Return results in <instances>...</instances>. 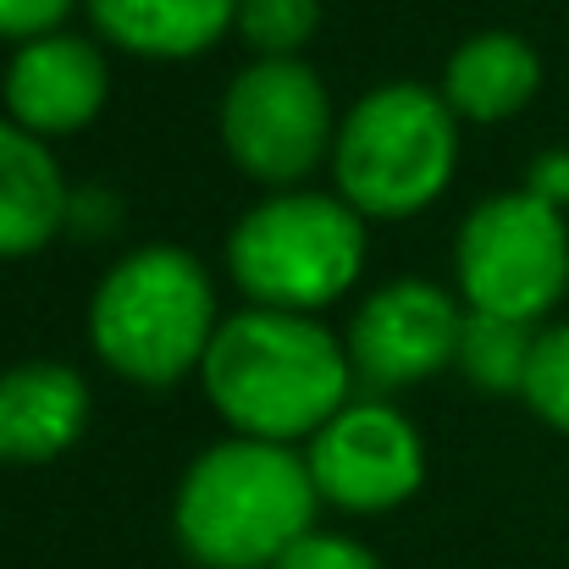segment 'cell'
<instances>
[{"label":"cell","instance_id":"1","mask_svg":"<svg viewBox=\"0 0 569 569\" xmlns=\"http://www.w3.org/2000/svg\"><path fill=\"white\" fill-rule=\"evenodd\" d=\"M199 377L227 426L254 442H293L349 403L355 366L321 321L254 305L216 327Z\"/></svg>","mask_w":569,"mask_h":569},{"label":"cell","instance_id":"2","mask_svg":"<svg viewBox=\"0 0 569 569\" xmlns=\"http://www.w3.org/2000/svg\"><path fill=\"white\" fill-rule=\"evenodd\" d=\"M316 476L282 442H216L178 487V542L204 569H271L316 520Z\"/></svg>","mask_w":569,"mask_h":569},{"label":"cell","instance_id":"3","mask_svg":"<svg viewBox=\"0 0 569 569\" xmlns=\"http://www.w3.org/2000/svg\"><path fill=\"white\" fill-rule=\"evenodd\" d=\"M216 327V288L204 266L172 243L117 260L89 305L94 355L139 387H172L199 371Z\"/></svg>","mask_w":569,"mask_h":569},{"label":"cell","instance_id":"4","mask_svg":"<svg viewBox=\"0 0 569 569\" xmlns=\"http://www.w3.org/2000/svg\"><path fill=\"white\" fill-rule=\"evenodd\" d=\"M227 266L254 305L310 316L355 288L366 266V216L327 193H271L232 227Z\"/></svg>","mask_w":569,"mask_h":569},{"label":"cell","instance_id":"5","mask_svg":"<svg viewBox=\"0 0 569 569\" xmlns=\"http://www.w3.org/2000/svg\"><path fill=\"white\" fill-rule=\"evenodd\" d=\"M332 161L338 189L360 216H415L459 167L453 106L420 83H387L349 111Z\"/></svg>","mask_w":569,"mask_h":569},{"label":"cell","instance_id":"6","mask_svg":"<svg viewBox=\"0 0 569 569\" xmlns=\"http://www.w3.org/2000/svg\"><path fill=\"white\" fill-rule=\"evenodd\" d=\"M459 288L481 316L537 321L569 288V232L559 204L537 193H498L470 210L459 232Z\"/></svg>","mask_w":569,"mask_h":569},{"label":"cell","instance_id":"7","mask_svg":"<svg viewBox=\"0 0 569 569\" xmlns=\"http://www.w3.org/2000/svg\"><path fill=\"white\" fill-rule=\"evenodd\" d=\"M221 144L254 183H299L332 139L327 83L305 61H254L221 94Z\"/></svg>","mask_w":569,"mask_h":569},{"label":"cell","instance_id":"8","mask_svg":"<svg viewBox=\"0 0 569 569\" xmlns=\"http://www.w3.org/2000/svg\"><path fill=\"white\" fill-rule=\"evenodd\" d=\"M305 465L316 476V492L355 515L398 509L403 498L420 492L426 476L420 431L387 403H343L310 437Z\"/></svg>","mask_w":569,"mask_h":569},{"label":"cell","instance_id":"9","mask_svg":"<svg viewBox=\"0 0 569 569\" xmlns=\"http://www.w3.org/2000/svg\"><path fill=\"white\" fill-rule=\"evenodd\" d=\"M465 316L437 282H387L349 327V366L377 387H409L459 360Z\"/></svg>","mask_w":569,"mask_h":569},{"label":"cell","instance_id":"10","mask_svg":"<svg viewBox=\"0 0 569 569\" xmlns=\"http://www.w3.org/2000/svg\"><path fill=\"white\" fill-rule=\"evenodd\" d=\"M106 106V61L78 33L28 39L6 67V111L33 139L78 133Z\"/></svg>","mask_w":569,"mask_h":569},{"label":"cell","instance_id":"11","mask_svg":"<svg viewBox=\"0 0 569 569\" xmlns=\"http://www.w3.org/2000/svg\"><path fill=\"white\" fill-rule=\"evenodd\" d=\"M89 431V387L72 366L33 360L0 377V459L44 465Z\"/></svg>","mask_w":569,"mask_h":569},{"label":"cell","instance_id":"12","mask_svg":"<svg viewBox=\"0 0 569 569\" xmlns=\"http://www.w3.org/2000/svg\"><path fill=\"white\" fill-rule=\"evenodd\" d=\"M67 178L44 139L0 117V260L44 249L67 227Z\"/></svg>","mask_w":569,"mask_h":569},{"label":"cell","instance_id":"13","mask_svg":"<svg viewBox=\"0 0 569 569\" xmlns=\"http://www.w3.org/2000/svg\"><path fill=\"white\" fill-rule=\"evenodd\" d=\"M89 11L117 50L150 61H189L232 28L238 0H89Z\"/></svg>","mask_w":569,"mask_h":569},{"label":"cell","instance_id":"14","mask_svg":"<svg viewBox=\"0 0 569 569\" xmlns=\"http://www.w3.org/2000/svg\"><path fill=\"white\" fill-rule=\"evenodd\" d=\"M542 83V61L520 33H476L453 50L442 72V100L470 122H503L531 106Z\"/></svg>","mask_w":569,"mask_h":569},{"label":"cell","instance_id":"15","mask_svg":"<svg viewBox=\"0 0 569 569\" xmlns=\"http://www.w3.org/2000/svg\"><path fill=\"white\" fill-rule=\"evenodd\" d=\"M531 355H537L531 321L481 316V310L465 316V332H459V366H465V377L476 381V387H487V392H526Z\"/></svg>","mask_w":569,"mask_h":569},{"label":"cell","instance_id":"16","mask_svg":"<svg viewBox=\"0 0 569 569\" xmlns=\"http://www.w3.org/2000/svg\"><path fill=\"white\" fill-rule=\"evenodd\" d=\"M321 28V0H238V33L260 50V61H293Z\"/></svg>","mask_w":569,"mask_h":569},{"label":"cell","instance_id":"17","mask_svg":"<svg viewBox=\"0 0 569 569\" xmlns=\"http://www.w3.org/2000/svg\"><path fill=\"white\" fill-rule=\"evenodd\" d=\"M548 426H559L569 437V327H553L537 338V355H531V377L520 392Z\"/></svg>","mask_w":569,"mask_h":569},{"label":"cell","instance_id":"18","mask_svg":"<svg viewBox=\"0 0 569 569\" xmlns=\"http://www.w3.org/2000/svg\"><path fill=\"white\" fill-rule=\"evenodd\" d=\"M271 569H381V565L371 548H360V542H349V537L310 531V537H299Z\"/></svg>","mask_w":569,"mask_h":569},{"label":"cell","instance_id":"19","mask_svg":"<svg viewBox=\"0 0 569 569\" xmlns=\"http://www.w3.org/2000/svg\"><path fill=\"white\" fill-rule=\"evenodd\" d=\"M72 0H0V39H44L61 28Z\"/></svg>","mask_w":569,"mask_h":569},{"label":"cell","instance_id":"20","mask_svg":"<svg viewBox=\"0 0 569 569\" xmlns=\"http://www.w3.org/2000/svg\"><path fill=\"white\" fill-rule=\"evenodd\" d=\"M531 193L565 210V199H569V156H542V161L531 167Z\"/></svg>","mask_w":569,"mask_h":569}]
</instances>
